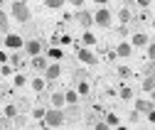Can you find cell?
<instances>
[{"label":"cell","mask_w":155,"mask_h":130,"mask_svg":"<svg viewBox=\"0 0 155 130\" xmlns=\"http://www.w3.org/2000/svg\"><path fill=\"white\" fill-rule=\"evenodd\" d=\"M42 123H45L47 128H62V125H64V110L52 106L47 113H45V120H42Z\"/></svg>","instance_id":"obj_1"},{"label":"cell","mask_w":155,"mask_h":130,"mask_svg":"<svg viewBox=\"0 0 155 130\" xmlns=\"http://www.w3.org/2000/svg\"><path fill=\"white\" fill-rule=\"evenodd\" d=\"M12 17H15V20L17 22H27V20H32V12H30V8H27V3H22V0H15V3H12Z\"/></svg>","instance_id":"obj_2"},{"label":"cell","mask_w":155,"mask_h":130,"mask_svg":"<svg viewBox=\"0 0 155 130\" xmlns=\"http://www.w3.org/2000/svg\"><path fill=\"white\" fill-rule=\"evenodd\" d=\"M64 123L69 120V123H79V118H81V108H79V103H64Z\"/></svg>","instance_id":"obj_3"},{"label":"cell","mask_w":155,"mask_h":130,"mask_svg":"<svg viewBox=\"0 0 155 130\" xmlns=\"http://www.w3.org/2000/svg\"><path fill=\"white\" fill-rule=\"evenodd\" d=\"M74 20L79 22L84 30H89V27L94 25V15H91L89 10H81V8H76V15H74Z\"/></svg>","instance_id":"obj_4"},{"label":"cell","mask_w":155,"mask_h":130,"mask_svg":"<svg viewBox=\"0 0 155 130\" xmlns=\"http://www.w3.org/2000/svg\"><path fill=\"white\" fill-rule=\"evenodd\" d=\"M94 22L99 25V27H111V12L106 8H99L96 15H94Z\"/></svg>","instance_id":"obj_5"},{"label":"cell","mask_w":155,"mask_h":130,"mask_svg":"<svg viewBox=\"0 0 155 130\" xmlns=\"http://www.w3.org/2000/svg\"><path fill=\"white\" fill-rule=\"evenodd\" d=\"M76 59L84 62V64H96V62H99V59H96L94 54H91V49H89V47H76Z\"/></svg>","instance_id":"obj_6"},{"label":"cell","mask_w":155,"mask_h":130,"mask_svg":"<svg viewBox=\"0 0 155 130\" xmlns=\"http://www.w3.org/2000/svg\"><path fill=\"white\" fill-rule=\"evenodd\" d=\"M22 49H25V52L30 54V57H35V54H40V52H42V42H40V40H35V37H32V40H25Z\"/></svg>","instance_id":"obj_7"},{"label":"cell","mask_w":155,"mask_h":130,"mask_svg":"<svg viewBox=\"0 0 155 130\" xmlns=\"http://www.w3.org/2000/svg\"><path fill=\"white\" fill-rule=\"evenodd\" d=\"M59 76H62V66L59 64H49L45 69V81H59Z\"/></svg>","instance_id":"obj_8"},{"label":"cell","mask_w":155,"mask_h":130,"mask_svg":"<svg viewBox=\"0 0 155 130\" xmlns=\"http://www.w3.org/2000/svg\"><path fill=\"white\" fill-rule=\"evenodd\" d=\"M5 44H8L10 49H22L25 37H22V34H8V37H5Z\"/></svg>","instance_id":"obj_9"},{"label":"cell","mask_w":155,"mask_h":130,"mask_svg":"<svg viewBox=\"0 0 155 130\" xmlns=\"http://www.w3.org/2000/svg\"><path fill=\"white\" fill-rule=\"evenodd\" d=\"M116 54H118V57H123V59H128L130 54H133V44H130V42H118Z\"/></svg>","instance_id":"obj_10"},{"label":"cell","mask_w":155,"mask_h":130,"mask_svg":"<svg viewBox=\"0 0 155 130\" xmlns=\"http://www.w3.org/2000/svg\"><path fill=\"white\" fill-rule=\"evenodd\" d=\"M148 42H150V40H148V34H143L140 30L130 37V44H133V47H148Z\"/></svg>","instance_id":"obj_11"},{"label":"cell","mask_w":155,"mask_h":130,"mask_svg":"<svg viewBox=\"0 0 155 130\" xmlns=\"http://www.w3.org/2000/svg\"><path fill=\"white\" fill-rule=\"evenodd\" d=\"M47 66H49V62H47L45 57H40V54H35V59H32V69H35V71H40V74H45Z\"/></svg>","instance_id":"obj_12"},{"label":"cell","mask_w":155,"mask_h":130,"mask_svg":"<svg viewBox=\"0 0 155 130\" xmlns=\"http://www.w3.org/2000/svg\"><path fill=\"white\" fill-rule=\"evenodd\" d=\"M155 108V103L150 101V98H140V101H135V110L138 113H148V110H153Z\"/></svg>","instance_id":"obj_13"},{"label":"cell","mask_w":155,"mask_h":130,"mask_svg":"<svg viewBox=\"0 0 155 130\" xmlns=\"http://www.w3.org/2000/svg\"><path fill=\"white\" fill-rule=\"evenodd\" d=\"M49 101H52V106H54V108H64V103H67V98H64L62 91H54V94L49 96Z\"/></svg>","instance_id":"obj_14"},{"label":"cell","mask_w":155,"mask_h":130,"mask_svg":"<svg viewBox=\"0 0 155 130\" xmlns=\"http://www.w3.org/2000/svg\"><path fill=\"white\" fill-rule=\"evenodd\" d=\"M130 17H133V15H130V8H121V10H118V22H121V25H128Z\"/></svg>","instance_id":"obj_15"},{"label":"cell","mask_w":155,"mask_h":130,"mask_svg":"<svg viewBox=\"0 0 155 130\" xmlns=\"http://www.w3.org/2000/svg\"><path fill=\"white\" fill-rule=\"evenodd\" d=\"M81 44H84V47H94V44H96V37H94L89 30H86V32H84V37H81Z\"/></svg>","instance_id":"obj_16"},{"label":"cell","mask_w":155,"mask_h":130,"mask_svg":"<svg viewBox=\"0 0 155 130\" xmlns=\"http://www.w3.org/2000/svg\"><path fill=\"white\" fill-rule=\"evenodd\" d=\"M143 74H145V76H155V59H148V62H145Z\"/></svg>","instance_id":"obj_17"},{"label":"cell","mask_w":155,"mask_h":130,"mask_svg":"<svg viewBox=\"0 0 155 130\" xmlns=\"http://www.w3.org/2000/svg\"><path fill=\"white\" fill-rule=\"evenodd\" d=\"M5 116H8V118H15V116H20V106H15V103L5 106Z\"/></svg>","instance_id":"obj_18"},{"label":"cell","mask_w":155,"mask_h":130,"mask_svg":"<svg viewBox=\"0 0 155 130\" xmlns=\"http://www.w3.org/2000/svg\"><path fill=\"white\" fill-rule=\"evenodd\" d=\"M140 86H143V91H148V94H150V91L155 88V76H145Z\"/></svg>","instance_id":"obj_19"},{"label":"cell","mask_w":155,"mask_h":130,"mask_svg":"<svg viewBox=\"0 0 155 130\" xmlns=\"http://www.w3.org/2000/svg\"><path fill=\"white\" fill-rule=\"evenodd\" d=\"M10 30V20H8V15L0 10V32H8Z\"/></svg>","instance_id":"obj_20"},{"label":"cell","mask_w":155,"mask_h":130,"mask_svg":"<svg viewBox=\"0 0 155 130\" xmlns=\"http://www.w3.org/2000/svg\"><path fill=\"white\" fill-rule=\"evenodd\" d=\"M64 98H67V103H79V91H67Z\"/></svg>","instance_id":"obj_21"},{"label":"cell","mask_w":155,"mask_h":130,"mask_svg":"<svg viewBox=\"0 0 155 130\" xmlns=\"http://www.w3.org/2000/svg\"><path fill=\"white\" fill-rule=\"evenodd\" d=\"M118 96H121V101H130V98H133V91H130L128 86H123V88L118 91Z\"/></svg>","instance_id":"obj_22"},{"label":"cell","mask_w":155,"mask_h":130,"mask_svg":"<svg viewBox=\"0 0 155 130\" xmlns=\"http://www.w3.org/2000/svg\"><path fill=\"white\" fill-rule=\"evenodd\" d=\"M76 91H79L81 96H86V94H89V84H86V79H84V81H76Z\"/></svg>","instance_id":"obj_23"},{"label":"cell","mask_w":155,"mask_h":130,"mask_svg":"<svg viewBox=\"0 0 155 130\" xmlns=\"http://www.w3.org/2000/svg\"><path fill=\"white\" fill-rule=\"evenodd\" d=\"M64 3H67V0H45V5H47V8H52V10H57V8H62Z\"/></svg>","instance_id":"obj_24"},{"label":"cell","mask_w":155,"mask_h":130,"mask_svg":"<svg viewBox=\"0 0 155 130\" xmlns=\"http://www.w3.org/2000/svg\"><path fill=\"white\" fill-rule=\"evenodd\" d=\"M45 84H47V81H45V79H32V88H35V91H37V94H40V91H42V88H45Z\"/></svg>","instance_id":"obj_25"},{"label":"cell","mask_w":155,"mask_h":130,"mask_svg":"<svg viewBox=\"0 0 155 130\" xmlns=\"http://www.w3.org/2000/svg\"><path fill=\"white\" fill-rule=\"evenodd\" d=\"M106 123H108V128H116V125H118V116H116V113H108V116H106Z\"/></svg>","instance_id":"obj_26"},{"label":"cell","mask_w":155,"mask_h":130,"mask_svg":"<svg viewBox=\"0 0 155 130\" xmlns=\"http://www.w3.org/2000/svg\"><path fill=\"white\" fill-rule=\"evenodd\" d=\"M84 79H89V74H86L84 69H76V71H74V81H84Z\"/></svg>","instance_id":"obj_27"},{"label":"cell","mask_w":155,"mask_h":130,"mask_svg":"<svg viewBox=\"0 0 155 130\" xmlns=\"http://www.w3.org/2000/svg\"><path fill=\"white\" fill-rule=\"evenodd\" d=\"M45 113H47V110L40 106V108H35V110H32V118H37V120H45Z\"/></svg>","instance_id":"obj_28"},{"label":"cell","mask_w":155,"mask_h":130,"mask_svg":"<svg viewBox=\"0 0 155 130\" xmlns=\"http://www.w3.org/2000/svg\"><path fill=\"white\" fill-rule=\"evenodd\" d=\"M0 128H3V130H8V128H12V118H0Z\"/></svg>","instance_id":"obj_29"},{"label":"cell","mask_w":155,"mask_h":130,"mask_svg":"<svg viewBox=\"0 0 155 130\" xmlns=\"http://www.w3.org/2000/svg\"><path fill=\"white\" fill-rule=\"evenodd\" d=\"M47 54H49V59H62V57H64V54H62V49H49Z\"/></svg>","instance_id":"obj_30"},{"label":"cell","mask_w":155,"mask_h":130,"mask_svg":"<svg viewBox=\"0 0 155 130\" xmlns=\"http://www.w3.org/2000/svg\"><path fill=\"white\" fill-rule=\"evenodd\" d=\"M148 59H155V42H148Z\"/></svg>","instance_id":"obj_31"},{"label":"cell","mask_w":155,"mask_h":130,"mask_svg":"<svg viewBox=\"0 0 155 130\" xmlns=\"http://www.w3.org/2000/svg\"><path fill=\"white\" fill-rule=\"evenodd\" d=\"M94 128H96V130H108V123H106V120H96Z\"/></svg>","instance_id":"obj_32"},{"label":"cell","mask_w":155,"mask_h":130,"mask_svg":"<svg viewBox=\"0 0 155 130\" xmlns=\"http://www.w3.org/2000/svg\"><path fill=\"white\" fill-rule=\"evenodd\" d=\"M25 81H27V79L22 76V74H17V76H15V86H25Z\"/></svg>","instance_id":"obj_33"},{"label":"cell","mask_w":155,"mask_h":130,"mask_svg":"<svg viewBox=\"0 0 155 130\" xmlns=\"http://www.w3.org/2000/svg\"><path fill=\"white\" fill-rule=\"evenodd\" d=\"M10 62H12V66H20V52H17V54H12V57H10Z\"/></svg>","instance_id":"obj_34"},{"label":"cell","mask_w":155,"mask_h":130,"mask_svg":"<svg viewBox=\"0 0 155 130\" xmlns=\"http://www.w3.org/2000/svg\"><path fill=\"white\" fill-rule=\"evenodd\" d=\"M145 116H148V123H155V108H153V110H148Z\"/></svg>","instance_id":"obj_35"},{"label":"cell","mask_w":155,"mask_h":130,"mask_svg":"<svg viewBox=\"0 0 155 130\" xmlns=\"http://www.w3.org/2000/svg\"><path fill=\"white\" fill-rule=\"evenodd\" d=\"M138 118H140V113H138V110H133V113H130V123H138Z\"/></svg>","instance_id":"obj_36"},{"label":"cell","mask_w":155,"mask_h":130,"mask_svg":"<svg viewBox=\"0 0 155 130\" xmlns=\"http://www.w3.org/2000/svg\"><path fill=\"white\" fill-rule=\"evenodd\" d=\"M118 74H121V76H128L130 69H128V66H121V69H118Z\"/></svg>","instance_id":"obj_37"},{"label":"cell","mask_w":155,"mask_h":130,"mask_svg":"<svg viewBox=\"0 0 155 130\" xmlns=\"http://www.w3.org/2000/svg\"><path fill=\"white\" fill-rule=\"evenodd\" d=\"M135 5H140V8H148V5H150V0H135Z\"/></svg>","instance_id":"obj_38"},{"label":"cell","mask_w":155,"mask_h":130,"mask_svg":"<svg viewBox=\"0 0 155 130\" xmlns=\"http://www.w3.org/2000/svg\"><path fill=\"white\" fill-rule=\"evenodd\" d=\"M67 3H71V5H76V8H81V5H84V0H67Z\"/></svg>","instance_id":"obj_39"},{"label":"cell","mask_w":155,"mask_h":130,"mask_svg":"<svg viewBox=\"0 0 155 130\" xmlns=\"http://www.w3.org/2000/svg\"><path fill=\"white\" fill-rule=\"evenodd\" d=\"M118 34H128V25H121L118 27Z\"/></svg>","instance_id":"obj_40"},{"label":"cell","mask_w":155,"mask_h":130,"mask_svg":"<svg viewBox=\"0 0 155 130\" xmlns=\"http://www.w3.org/2000/svg\"><path fill=\"white\" fill-rule=\"evenodd\" d=\"M94 3H96V5H106L108 0H94Z\"/></svg>","instance_id":"obj_41"},{"label":"cell","mask_w":155,"mask_h":130,"mask_svg":"<svg viewBox=\"0 0 155 130\" xmlns=\"http://www.w3.org/2000/svg\"><path fill=\"white\" fill-rule=\"evenodd\" d=\"M150 101H153V103H155V88H153V91H150Z\"/></svg>","instance_id":"obj_42"},{"label":"cell","mask_w":155,"mask_h":130,"mask_svg":"<svg viewBox=\"0 0 155 130\" xmlns=\"http://www.w3.org/2000/svg\"><path fill=\"white\" fill-rule=\"evenodd\" d=\"M153 27H155V20H153Z\"/></svg>","instance_id":"obj_43"},{"label":"cell","mask_w":155,"mask_h":130,"mask_svg":"<svg viewBox=\"0 0 155 130\" xmlns=\"http://www.w3.org/2000/svg\"><path fill=\"white\" fill-rule=\"evenodd\" d=\"M22 3H25V0H22Z\"/></svg>","instance_id":"obj_44"}]
</instances>
